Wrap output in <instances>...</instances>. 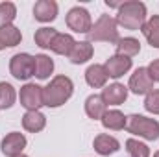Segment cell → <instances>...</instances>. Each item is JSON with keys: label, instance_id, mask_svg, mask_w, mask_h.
<instances>
[{"label": "cell", "instance_id": "obj_1", "mask_svg": "<svg viewBox=\"0 0 159 157\" xmlns=\"http://www.w3.org/2000/svg\"><path fill=\"white\" fill-rule=\"evenodd\" d=\"M74 92V83L69 76H56L52 81L43 87V104L46 107H59L63 105Z\"/></svg>", "mask_w": 159, "mask_h": 157}, {"label": "cell", "instance_id": "obj_2", "mask_svg": "<svg viewBox=\"0 0 159 157\" xmlns=\"http://www.w3.org/2000/svg\"><path fill=\"white\" fill-rule=\"evenodd\" d=\"M117 24L122 26L124 30H141L146 22V6L139 0H128L122 2L117 13Z\"/></svg>", "mask_w": 159, "mask_h": 157}, {"label": "cell", "instance_id": "obj_3", "mask_svg": "<svg viewBox=\"0 0 159 157\" xmlns=\"http://www.w3.org/2000/svg\"><path fill=\"white\" fill-rule=\"evenodd\" d=\"M89 43H98V41H104V43H119V24L113 17L109 15H100V19L93 24L91 32L87 34Z\"/></svg>", "mask_w": 159, "mask_h": 157}, {"label": "cell", "instance_id": "obj_4", "mask_svg": "<svg viewBox=\"0 0 159 157\" xmlns=\"http://www.w3.org/2000/svg\"><path fill=\"white\" fill-rule=\"evenodd\" d=\"M126 129L131 135H137L144 141L159 139V122L156 118H148L143 115H129L126 122Z\"/></svg>", "mask_w": 159, "mask_h": 157}, {"label": "cell", "instance_id": "obj_5", "mask_svg": "<svg viewBox=\"0 0 159 157\" xmlns=\"http://www.w3.org/2000/svg\"><path fill=\"white\" fill-rule=\"evenodd\" d=\"M9 72L15 79L26 81L32 76H35V56H30L26 52L15 54L9 59Z\"/></svg>", "mask_w": 159, "mask_h": 157}, {"label": "cell", "instance_id": "obj_6", "mask_svg": "<svg viewBox=\"0 0 159 157\" xmlns=\"http://www.w3.org/2000/svg\"><path fill=\"white\" fill-rule=\"evenodd\" d=\"M65 22H67L69 30H72V32H76V34H89L91 28H93L91 13H89L85 7H80V6L69 9Z\"/></svg>", "mask_w": 159, "mask_h": 157}, {"label": "cell", "instance_id": "obj_7", "mask_svg": "<svg viewBox=\"0 0 159 157\" xmlns=\"http://www.w3.org/2000/svg\"><path fill=\"white\" fill-rule=\"evenodd\" d=\"M19 100L26 111H39L41 105H44L43 104V87H39L37 83L22 85L20 92H19Z\"/></svg>", "mask_w": 159, "mask_h": 157}, {"label": "cell", "instance_id": "obj_8", "mask_svg": "<svg viewBox=\"0 0 159 157\" xmlns=\"http://www.w3.org/2000/svg\"><path fill=\"white\" fill-rule=\"evenodd\" d=\"M128 91H131L133 94H148V92L154 91V79L150 78L146 67H139V69L129 76Z\"/></svg>", "mask_w": 159, "mask_h": 157}, {"label": "cell", "instance_id": "obj_9", "mask_svg": "<svg viewBox=\"0 0 159 157\" xmlns=\"http://www.w3.org/2000/svg\"><path fill=\"white\" fill-rule=\"evenodd\" d=\"M26 148V137L19 131H11L2 141V154L6 157H17Z\"/></svg>", "mask_w": 159, "mask_h": 157}, {"label": "cell", "instance_id": "obj_10", "mask_svg": "<svg viewBox=\"0 0 159 157\" xmlns=\"http://www.w3.org/2000/svg\"><path fill=\"white\" fill-rule=\"evenodd\" d=\"M102 100L106 105H122L128 100V87L122 83H111L102 89Z\"/></svg>", "mask_w": 159, "mask_h": 157}, {"label": "cell", "instance_id": "obj_11", "mask_svg": "<svg viewBox=\"0 0 159 157\" xmlns=\"http://www.w3.org/2000/svg\"><path fill=\"white\" fill-rule=\"evenodd\" d=\"M106 72L109 78H115L119 79L120 76H124L129 69H131V59L126 57V56H120V54H115L111 56L107 61H106Z\"/></svg>", "mask_w": 159, "mask_h": 157}, {"label": "cell", "instance_id": "obj_12", "mask_svg": "<svg viewBox=\"0 0 159 157\" xmlns=\"http://www.w3.org/2000/svg\"><path fill=\"white\" fill-rule=\"evenodd\" d=\"M93 148H94V152L98 154V155H113V154H117L120 150V142L115 139V137H111V135H107V133H100V135H96L94 137V141H93Z\"/></svg>", "mask_w": 159, "mask_h": 157}, {"label": "cell", "instance_id": "obj_13", "mask_svg": "<svg viewBox=\"0 0 159 157\" xmlns=\"http://www.w3.org/2000/svg\"><path fill=\"white\" fill-rule=\"evenodd\" d=\"M34 17L39 22H52L57 17V2H54V0H39V2H35Z\"/></svg>", "mask_w": 159, "mask_h": 157}, {"label": "cell", "instance_id": "obj_14", "mask_svg": "<svg viewBox=\"0 0 159 157\" xmlns=\"http://www.w3.org/2000/svg\"><path fill=\"white\" fill-rule=\"evenodd\" d=\"M107 79H109V76H107L104 65L94 63V65H91V67L85 70V81H87V85L93 87V89H104L106 83H107Z\"/></svg>", "mask_w": 159, "mask_h": 157}, {"label": "cell", "instance_id": "obj_15", "mask_svg": "<svg viewBox=\"0 0 159 157\" xmlns=\"http://www.w3.org/2000/svg\"><path fill=\"white\" fill-rule=\"evenodd\" d=\"M20 41H22V34L17 26H13V24L0 26V50L17 46V44H20Z\"/></svg>", "mask_w": 159, "mask_h": 157}, {"label": "cell", "instance_id": "obj_16", "mask_svg": "<svg viewBox=\"0 0 159 157\" xmlns=\"http://www.w3.org/2000/svg\"><path fill=\"white\" fill-rule=\"evenodd\" d=\"M106 111H107V105H106V102L102 100L100 94H91V96H87V100H85V113H87L89 118H93V120H102V117L106 115Z\"/></svg>", "mask_w": 159, "mask_h": 157}, {"label": "cell", "instance_id": "obj_17", "mask_svg": "<svg viewBox=\"0 0 159 157\" xmlns=\"http://www.w3.org/2000/svg\"><path fill=\"white\" fill-rule=\"evenodd\" d=\"M74 44H76V41H74V37L70 34H59L57 32V35L54 37L52 44H50V50L54 54H57V56H67L69 57V54L72 52Z\"/></svg>", "mask_w": 159, "mask_h": 157}, {"label": "cell", "instance_id": "obj_18", "mask_svg": "<svg viewBox=\"0 0 159 157\" xmlns=\"http://www.w3.org/2000/svg\"><path fill=\"white\" fill-rule=\"evenodd\" d=\"M93 44L89 43V41H76V44H74V48H72V52L69 54V59H70V63H74V65H81V63H87L91 57H93Z\"/></svg>", "mask_w": 159, "mask_h": 157}, {"label": "cell", "instance_id": "obj_19", "mask_svg": "<svg viewBox=\"0 0 159 157\" xmlns=\"http://www.w3.org/2000/svg\"><path fill=\"white\" fill-rule=\"evenodd\" d=\"M126 122H128V117L119 111V109H107L106 115L102 117V126L106 129H111V131H120L126 128Z\"/></svg>", "mask_w": 159, "mask_h": 157}, {"label": "cell", "instance_id": "obj_20", "mask_svg": "<svg viewBox=\"0 0 159 157\" xmlns=\"http://www.w3.org/2000/svg\"><path fill=\"white\" fill-rule=\"evenodd\" d=\"M46 126V117L41 111H26L22 117V128L30 133H39Z\"/></svg>", "mask_w": 159, "mask_h": 157}, {"label": "cell", "instance_id": "obj_21", "mask_svg": "<svg viewBox=\"0 0 159 157\" xmlns=\"http://www.w3.org/2000/svg\"><path fill=\"white\" fill-rule=\"evenodd\" d=\"M141 32L144 34V37L148 41V44L152 48H159V15H152L144 26L141 28Z\"/></svg>", "mask_w": 159, "mask_h": 157}, {"label": "cell", "instance_id": "obj_22", "mask_svg": "<svg viewBox=\"0 0 159 157\" xmlns=\"http://www.w3.org/2000/svg\"><path fill=\"white\" fill-rule=\"evenodd\" d=\"M139 52H141V43L135 37H124V39H119V43H117V54H120V56H126L131 59Z\"/></svg>", "mask_w": 159, "mask_h": 157}, {"label": "cell", "instance_id": "obj_23", "mask_svg": "<svg viewBox=\"0 0 159 157\" xmlns=\"http://www.w3.org/2000/svg\"><path fill=\"white\" fill-rule=\"evenodd\" d=\"M52 72H54V61L46 54H37L35 56V76L39 79H46L50 78Z\"/></svg>", "mask_w": 159, "mask_h": 157}, {"label": "cell", "instance_id": "obj_24", "mask_svg": "<svg viewBox=\"0 0 159 157\" xmlns=\"http://www.w3.org/2000/svg\"><path fill=\"white\" fill-rule=\"evenodd\" d=\"M17 100V92L15 87L7 81H0V109H9L13 107Z\"/></svg>", "mask_w": 159, "mask_h": 157}, {"label": "cell", "instance_id": "obj_25", "mask_svg": "<svg viewBox=\"0 0 159 157\" xmlns=\"http://www.w3.org/2000/svg\"><path fill=\"white\" fill-rule=\"evenodd\" d=\"M56 35H57V30H56V28L43 26V28H39V30L35 32L34 39H35V44H37L39 48H50V44H52V41H54Z\"/></svg>", "mask_w": 159, "mask_h": 157}, {"label": "cell", "instance_id": "obj_26", "mask_svg": "<svg viewBox=\"0 0 159 157\" xmlns=\"http://www.w3.org/2000/svg\"><path fill=\"white\" fill-rule=\"evenodd\" d=\"M126 152L129 157H150V148L137 141V139H128L126 141Z\"/></svg>", "mask_w": 159, "mask_h": 157}, {"label": "cell", "instance_id": "obj_27", "mask_svg": "<svg viewBox=\"0 0 159 157\" xmlns=\"http://www.w3.org/2000/svg\"><path fill=\"white\" fill-rule=\"evenodd\" d=\"M17 17V7L13 2H0V26L13 24Z\"/></svg>", "mask_w": 159, "mask_h": 157}, {"label": "cell", "instance_id": "obj_28", "mask_svg": "<svg viewBox=\"0 0 159 157\" xmlns=\"http://www.w3.org/2000/svg\"><path fill=\"white\" fill-rule=\"evenodd\" d=\"M144 109L152 115H159V89H154L144 98Z\"/></svg>", "mask_w": 159, "mask_h": 157}, {"label": "cell", "instance_id": "obj_29", "mask_svg": "<svg viewBox=\"0 0 159 157\" xmlns=\"http://www.w3.org/2000/svg\"><path fill=\"white\" fill-rule=\"evenodd\" d=\"M148 74H150V78L154 79V81H159V59H154L148 67Z\"/></svg>", "mask_w": 159, "mask_h": 157}, {"label": "cell", "instance_id": "obj_30", "mask_svg": "<svg viewBox=\"0 0 159 157\" xmlns=\"http://www.w3.org/2000/svg\"><path fill=\"white\" fill-rule=\"evenodd\" d=\"M106 6H109V7H117V9H119L120 6H122V2H113V0H106Z\"/></svg>", "mask_w": 159, "mask_h": 157}, {"label": "cell", "instance_id": "obj_31", "mask_svg": "<svg viewBox=\"0 0 159 157\" xmlns=\"http://www.w3.org/2000/svg\"><path fill=\"white\" fill-rule=\"evenodd\" d=\"M154 157H159V152H156V154H154Z\"/></svg>", "mask_w": 159, "mask_h": 157}, {"label": "cell", "instance_id": "obj_32", "mask_svg": "<svg viewBox=\"0 0 159 157\" xmlns=\"http://www.w3.org/2000/svg\"><path fill=\"white\" fill-rule=\"evenodd\" d=\"M17 157H28V155H24V154H20V155H17Z\"/></svg>", "mask_w": 159, "mask_h": 157}]
</instances>
